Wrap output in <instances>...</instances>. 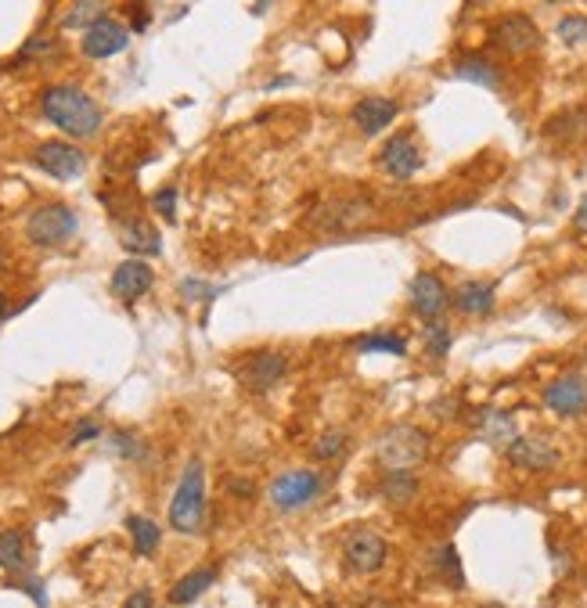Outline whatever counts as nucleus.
<instances>
[{
	"mask_svg": "<svg viewBox=\"0 0 587 608\" xmlns=\"http://www.w3.org/2000/svg\"><path fill=\"white\" fill-rule=\"evenodd\" d=\"M544 134L559 137V141H580V137H587V112L584 108H569V112H562L559 119H551L544 126Z\"/></svg>",
	"mask_w": 587,
	"mask_h": 608,
	"instance_id": "22",
	"label": "nucleus"
},
{
	"mask_svg": "<svg viewBox=\"0 0 587 608\" xmlns=\"http://www.w3.org/2000/svg\"><path fill=\"white\" fill-rule=\"evenodd\" d=\"M127 529H130V537H134L137 555H145V558L155 555V547H159V540H163V529H159V522L145 519V515H130Z\"/></svg>",
	"mask_w": 587,
	"mask_h": 608,
	"instance_id": "21",
	"label": "nucleus"
},
{
	"mask_svg": "<svg viewBox=\"0 0 587 608\" xmlns=\"http://www.w3.org/2000/svg\"><path fill=\"white\" fill-rule=\"evenodd\" d=\"M343 558L353 573H379L382 562H386V540L371 529H357L350 533L343 544Z\"/></svg>",
	"mask_w": 587,
	"mask_h": 608,
	"instance_id": "8",
	"label": "nucleus"
},
{
	"mask_svg": "<svg viewBox=\"0 0 587 608\" xmlns=\"http://www.w3.org/2000/svg\"><path fill=\"white\" fill-rule=\"evenodd\" d=\"M458 80L483 83V87L497 90V87H501V72H497V65L483 62V58H469V62L458 65Z\"/></svg>",
	"mask_w": 587,
	"mask_h": 608,
	"instance_id": "27",
	"label": "nucleus"
},
{
	"mask_svg": "<svg viewBox=\"0 0 587 608\" xmlns=\"http://www.w3.org/2000/svg\"><path fill=\"white\" fill-rule=\"evenodd\" d=\"M364 608H400V605H393V601L379 598V594H371V598H368V601H364Z\"/></svg>",
	"mask_w": 587,
	"mask_h": 608,
	"instance_id": "42",
	"label": "nucleus"
},
{
	"mask_svg": "<svg viewBox=\"0 0 587 608\" xmlns=\"http://www.w3.org/2000/svg\"><path fill=\"white\" fill-rule=\"evenodd\" d=\"M544 407L562 418H577L587 411V378L584 375H562L544 389Z\"/></svg>",
	"mask_w": 587,
	"mask_h": 608,
	"instance_id": "10",
	"label": "nucleus"
},
{
	"mask_svg": "<svg viewBox=\"0 0 587 608\" xmlns=\"http://www.w3.org/2000/svg\"><path fill=\"white\" fill-rule=\"evenodd\" d=\"M155 285V274L152 267H148L145 260H123L116 270H112V296L119 299V303H137L141 296H148Z\"/></svg>",
	"mask_w": 587,
	"mask_h": 608,
	"instance_id": "13",
	"label": "nucleus"
},
{
	"mask_svg": "<svg viewBox=\"0 0 587 608\" xmlns=\"http://www.w3.org/2000/svg\"><path fill=\"white\" fill-rule=\"evenodd\" d=\"M397 112L400 105L393 98H364L353 105V123L371 137V134H382V130L397 119Z\"/></svg>",
	"mask_w": 587,
	"mask_h": 608,
	"instance_id": "17",
	"label": "nucleus"
},
{
	"mask_svg": "<svg viewBox=\"0 0 587 608\" xmlns=\"http://www.w3.org/2000/svg\"><path fill=\"white\" fill-rule=\"evenodd\" d=\"M436 573L443 576L447 583H454V587H465V573H461V558L458 551H454V544H443L436 547Z\"/></svg>",
	"mask_w": 587,
	"mask_h": 608,
	"instance_id": "28",
	"label": "nucleus"
},
{
	"mask_svg": "<svg viewBox=\"0 0 587 608\" xmlns=\"http://www.w3.org/2000/svg\"><path fill=\"white\" fill-rule=\"evenodd\" d=\"M418 493L415 472H386L382 475V497L393 504H407Z\"/></svg>",
	"mask_w": 587,
	"mask_h": 608,
	"instance_id": "26",
	"label": "nucleus"
},
{
	"mask_svg": "<svg viewBox=\"0 0 587 608\" xmlns=\"http://www.w3.org/2000/svg\"><path fill=\"white\" fill-rule=\"evenodd\" d=\"M325 490V479L317 472H307V468H296V472L278 475L271 483V504L278 511H296L307 508L310 501H317V493Z\"/></svg>",
	"mask_w": 587,
	"mask_h": 608,
	"instance_id": "5",
	"label": "nucleus"
},
{
	"mask_svg": "<svg viewBox=\"0 0 587 608\" xmlns=\"http://www.w3.org/2000/svg\"><path fill=\"white\" fill-rule=\"evenodd\" d=\"M130 18H134V29H137V33H141V29H148V8H145V4L130 8Z\"/></svg>",
	"mask_w": 587,
	"mask_h": 608,
	"instance_id": "41",
	"label": "nucleus"
},
{
	"mask_svg": "<svg viewBox=\"0 0 587 608\" xmlns=\"http://www.w3.org/2000/svg\"><path fill=\"white\" fill-rule=\"evenodd\" d=\"M483 608H505V605H483Z\"/></svg>",
	"mask_w": 587,
	"mask_h": 608,
	"instance_id": "45",
	"label": "nucleus"
},
{
	"mask_svg": "<svg viewBox=\"0 0 587 608\" xmlns=\"http://www.w3.org/2000/svg\"><path fill=\"white\" fill-rule=\"evenodd\" d=\"M152 206H155V213L163 216V220H173V216H177V191H173V188L155 191Z\"/></svg>",
	"mask_w": 587,
	"mask_h": 608,
	"instance_id": "33",
	"label": "nucleus"
},
{
	"mask_svg": "<svg viewBox=\"0 0 587 608\" xmlns=\"http://www.w3.org/2000/svg\"><path fill=\"white\" fill-rule=\"evenodd\" d=\"M375 454L386 465V472H415L429 457V436L415 425H393L379 436Z\"/></svg>",
	"mask_w": 587,
	"mask_h": 608,
	"instance_id": "3",
	"label": "nucleus"
},
{
	"mask_svg": "<svg viewBox=\"0 0 587 608\" xmlns=\"http://www.w3.org/2000/svg\"><path fill=\"white\" fill-rule=\"evenodd\" d=\"M573 227H577V234H584L587 238V195H584V202L577 206V216H573Z\"/></svg>",
	"mask_w": 587,
	"mask_h": 608,
	"instance_id": "40",
	"label": "nucleus"
},
{
	"mask_svg": "<svg viewBox=\"0 0 587 608\" xmlns=\"http://www.w3.org/2000/svg\"><path fill=\"white\" fill-rule=\"evenodd\" d=\"M411 306H415V313L425 324L443 321V313L451 306V292H447V285L436 274H418L411 281Z\"/></svg>",
	"mask_w": 587,
	"mask_h": 608,
	"instance_id": "12",
	"label": "nucleus"
},
{
	"mask_svg": "<svg viewBox=\"0 0 587 608\" xmlns=\"http://www.w3.org/2000/svg\"><path fill=\"white\" fill-rule=\"evenodd\" d=\"M123 608H155V601H152V594H148V591H134L127 601H123Z\"/></svg>",
	"mask_w": 587,
	"mask_h": 608,
	"instance_id": "36",
	"label": "nucleus"
},
{
	"mask_svg": "<svg viewBox=\"0 0 587 608\" xmlns=\"http://www.w3.org/2000/svg\"><path fill=\"white\" fill-rule=\"evenodd\" d=\"M80 231V220L69 206L62 202H51V206H40L29 213L26 220V238L37 249H55V245H65L73 234Z\"/></svg>",
	"mask_w": 587,
	"mask_h": 608,
	"instance_id": "4",
	"label": "nucleus"
},
{
	"mask_svg": "<svg viewBox=\"0 0 587 608\" xmlns=\"http://www.w3.org/2000/svg\"><path fill=\"white\" fill-rule=\"evenodd\" d=\"M19 587H22V591H26V594H33L37 608H47V591H44V583H40V580H22Z\"/></svg>",
	"mask_w": 587,
	"mask_h": 608,
	"instance_id": "35",
	"label": "nucleus"
},
{
	"mask_svg": "<svg viewBox=\"0 0 587 608\" xmlns=\"http://www.w3.org/2000/svg\"><path fill=\"white\" fill-rule=\"evenodd\" d=\"M40 112L51 126H58L62 134L69 137H94L101 130V108L98 101L80 87H69V83H58V87H47L44 98H40Z\"/></svg>",
	"mask_w": 587,
	"mask_h": 608,
	"instance_id": "1",
	"label": "nucleus"
},
{
	"mask_svg": "<svg viewBox=\"0 0 587 608\" xmlns=\"http://www.w3.org/2000/svg\"><path fill=\"white\" fill-rule=\"evenodd\" d=\"M0 569H8V573H22L26 569V537H22L19 529L0 533Z\"/></svg>",
	"mask_w": 587,
	"mask_h": 608,
	"instance_id": "24",
	"label": "nucleus"
},
{
	"mask_svg": "<svg viewBox=\"0 0 587 608\" xmlns=\"http://www.w3.org/2000/svg\"><path fill=\"white\" fill-rule=\"evenodd\" d=\"M101 432V425L98 421H80V429H76V436H73V443H83V439H94Z\"/></svg>",
	"mask_w": 587,
	"mask_h": 608,
	"instance_id": "37",
	"label": "nucleus"
},
{
	"mask_svg": "<svg viewBox=\"0 0 587 608\" xmlns=\"http://www.w3.org/2000/svg\"><path fill=\"white\" fill-rule=\"evenodd\" d=\"M479 432H483V439H490L494 447H512L515 439V418L512 414H505V411H483L479 414V425H476Z\"/></svg>",
	"mask_w": 587,
	"mask_h": 608,
	"instance_id": "19",
	"label": "nucleus"
},
{
	"mask_svg": "<svg viewBox=\"0 0 587 608\" xmlns=\"http://www.w3.org/2000/svg\"><path fill=\"white\" fill-rule=\"evenodd\" d=\"M490 40H494V47H501L505 54H526L541 44V29L533 26L526 15H505V18H497Z\"/></svg>",
	"mask_w": 587,
	"mask_h": 608,
	"instance_id": "11",
	"label": "nucleus"
},
{
	"mask_svg": "<svg viewBox=\"0 0 587 608\" xmlns=\"http://www.w3.org/2000/svg\"><path fill=\"white\" fill-rule=\"evenodd\" d=\"M206 522V468L202 461H188L181 475V486L170 501V526L177 533H199Z\"/></svg>",
	"mask_w": 587,
	"mask_h": 608,
	"instance_id": "2",
	"label": "nucleus"
},
{
	"mask_svg": "<svg viewBox=\"0 0 587 608\" xmlns=\"http://www.w3.org/2000/svg\"><path fill=\"white\" fill-rule=\"evenodd\" d=\"M317 608H343V605H335V601H321Z\"/></svg>",
	"mask_w": 587,
	"mask_h": 608,
	"instance_id": "44",
	"label": "nucleus"
},
{
	"mask_svg": "<svg viewBox=\"0 0 587 608\" xmlns=\"http://www.w3.org/2000/svg\"><path fill=\"white\" fill-rule=\"evenodd\" d=\"M559 36L569 47L587 44V15H566L559 18Z\"/></svg>",
	"mask_w": 587,
	"mask_h": 608,
	"instance_id": "31",
	"label": "nucleus"
},
{
	"mask_svg": "<svg viewBox=\"0 0 587 608\" xmlns=\"http://www.w3.org/2000/svg\"><path fill=\"white\" fill-rule=\"evenodd\" d=\"M112 447L119 450V457H145V447H141V439L130 436V432H116V436H112Z\"/></svg>",
	"mask_w": 587,
	"mask_h": 608,
	"instance_id": "34",
	"label": "nucleus"
},
{
	"mask_svg": "<svg viewBox=\"0 0 587 608\" xmlns=\"http://www.w3.org/2000/svg\"><path fill=\"white\" fill-rule=\"evenodd\" d=\"M505 457L515 468H523V472H548V468L559 465V450L541 436H519L505 450Z\"/></svg>",
	"mask_w": 587,
	"mask_h": 608,
	"instance_id": "15",
	"label": "nucleus"
},
{
	"mask_svg": "<svg viewBox=\"0 0 587 608\" xmlns=\"http://www.w3.org/2000/svg\"><path fill=\"white\" fill-rule=\"evenodd\" d=\"M361 353H393V357H404L407 353V339L397 335V331H375V335H361L353 342Z\"/></svg>",
	"mask_w": 587,
	"mask_h": 608,
	"instance_id": "25",
	"label": "nucleus"
},
{
	"mask_svg": "<svg viewBox=\"0 0 587 608\" xmlns=\"http://www.w3.org/2000/svg\"><path fill=\"white\" fill-rule=\"evenodd\" d=\"M231 493H235V497H253L256 486L249 483V479H231Z\"/></svg>",
	"mask_w": 587,
	"mask_h": 608,
	"instance_id": "39",
	"label": "nucleus"
},
{
	"mask_svg": "<svg viewBox=\"0 0 587 608\" xmlns=\"http://www.w3.org/2000/svg\"><path fill=\"white\" fill-rule=\"evenodd\" d=\"M33 166H40L47 177L55 180H80L83 170H87V155H83V148H76V144L47 141L33 152Z\"/></svg>",
	"mask_w": 587,
	"mask_h": 608,
	"instance_id": "6",
	"label": "nucleus"
},
{
	"mask_svg": "<svg viewBox=\"0 0 587 608\" xmlns=\"http://www.w3.org/2000/svg\"><path fill=\"white\" fill-rule=\"evenodd\" d=\"M8 313V299H4V292H0V317Z\"/></svg>",
	"mask_w": 587,
	"mask_h": 608,
	"instance_id": "43",
	"label": "nucleus"
},
{
	"mask_svg": "<svg viewBox=\"0 0 587 608\" xmlns=\"http://www.w3.org/2000/svg\"><path fill=\"white\" fill-rule=\"evenodd\" d=\"M346 443H350V436H346L343 429H328L325 436L314 443V457H317V461H332V457L343 454Z\"/></svg>",
	"mask_w": 587,
	"mask_h": 608,
	"instance_id": "29",
	"label": "nucleus"
},
{
	"mask_svg": "<svg viewBox=\"0 0 587 608\" xmlns=\"http://www.w3.org/2000/svg\"><path fill=\"white\" fill-rule=\"evenodd\" d=\"M451 328L443 321H433V324H425V349L433 353V357H447L451 353Z\"/></svg>",
	"mask_w": 587,
	"mask_h": 608,
	"instance_id": "30",
	"label": "nucleus"
},
{
	"mask_svg": "<svg viewBox=\"0 0 587 608\" xmlns=\"http://www.w3.org/2000/svg\"><path fill=\"white\" fill-rule=\"evenodd\" d=\"M130 44V29L116 18H101L98 26H91L83 33V44L80 51L87 58H116L119 51H127Z\"/></svg>",
	"mask_w": 587,
	"mask_h": 608,
	"instance_id": "14",
	"label": "nucleus"
},
{
	"mask_svg": "<svg viewBox=\"0 0 587 608\" xmlns=\"http://www.w3.org/2000/svg\"><path fill=\"white\" fill-rule=\"evenodd\" d=\"M379 170L389 173L393 180L415 177V173L422 170V152H418L415 137H411V134L389 137V141L382 144V152H379Z\"/></svg>",
	"mask_w": 587,
	"mask_h": 608,
	"instance_id": "9",
	"label": "nucleus"
},
{
	"mask_svg": "<svg viewBox=\"0 0 587 608\" xmlns=\"http://www.w3.org/2000/svg\"><path fill=\"white\" fill-rule=\"evenodd\" d=\"M213 583H217V569H213V565H206V569H195V573H188L181 583H173L170 601H173V605H191V601L202 598Z\"/></svg>",
	"mask_w": 587,
	"mask_h": 608,
	"instance_id": "20",
	"label": "nucleus"
},
{
	"mask_svg": "<svg viewBox=\"0 0 587 608\" xmlns=\"http://www.w3.org/2000/svg\"><path fill=\"white\" fill-rule=\"evenodd\" d=\"M51 51H55V40L40 33V36H29L26 44H22L19 58L22 62H37V58H51Z\"/></svg>",
	"mask_w": 587,
	"mask_h": 608,
	"instance_id": "32",
	"label": "nucleus"
},
{
	"mask_svg": "<svg viewBox=\"0 0 587 608\" xmlns=\"http://www.w3.org/2000/svg\"><path fill=\"white\" fill-rule=\"evenodd\" d=\"M181 292H184V296H188V299H199V296H213V288H206V285H199V281H184V285H181Z\"/></svg>",
	"mask_w": 587,
	"mask_h": 608,
	"instance_id": "38",
	"label": "nucleus"
},
{
	"mask_svg": "<svg viewBox=\"0 0 587 608\" xmlns=\"http://www.w3.org/2000/svg\"><path fill=\"white\" fill-rule=\"evenodd\" d=\"M494 281H465V285L454 292V306L469 317H483V313L494 310Z\"/></svg>",
	"mask_w": 587,
	"mask_h": 608,
	"instance_id": "18",
	"label": "nucleus"
},
{
	"mask_svg": "<svg viewBox=\"0 0 587 608\" xmlns=\"http://www.w3.org/2000/svg\"><path fill=\"white\" fill-rule=\"evenodd\" d=\"M289 371V360L285 353H274V349H260V353H249L238 367V378H242L245 389H253V393H271L274 385L285 378Z\"/></svg>",
	"mask_w": 587,
	"mask_h": 608,
	"instance_id": "7",
	"label": "nucleus"
},
{
	"mask_svg": "<svg viewBox=\"0 0 587 608\" xmlns=\"http://www.w3.org/2000/svg\"><path fill=\"white\" fill-rule=\"evenodd\" d=\"M101 18H109V8L105 4H98V0H80V4H73V8L62 15V29H87L98 26Z\"/></svg>",
	"mask_w": 587,
	"mask_h": 608,
	"instance_id": "23",
	"label": "nucleus"
},
{
	"mask_svg": "<svg viewBox=\"0 0 587 608\" xmlns=\"http://www.w3.org/2000/svg\"><path fill=\"white\" fill-rule=\"evenodd\" d=\"M119 242H123L127 252H134V256H159V252H163V234L155 231V224L145 220V216L123 220V224H119Z\"/></svg>",
	"mask_w": 587,
	"mask_h": 608,
	"instance_id": "16",
	"label": "nucleus"
}]
</instances>
